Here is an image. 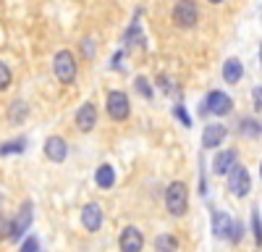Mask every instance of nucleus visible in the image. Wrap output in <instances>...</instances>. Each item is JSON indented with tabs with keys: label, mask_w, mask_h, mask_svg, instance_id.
<instances>
[{
	"label": "nucleus",
	"mask_w": 262,
	"mask_h": 252,
	"mask_svg": "<svg viewBox=\"0 0 262 252\" xmlns=\"http://www.w3.org/2000/svg\"><path fill=\"white\" fill-rule=\"evenodd\" d=\"M165 207L170 216H184L189 207V189L184 181H173L165 189Z\"/></svg>",
	"instance_id": "nucleus-1"
},
{
	"label": "nucleus",
	"mask_w": 262,
	"mask_h": 252,
	"mask_svg": "<svg viewBox=\"0 0 262 252\" xmlns=\"http://www.w3.org/2000/svg\"><path fill=\"white\" fill-rule=\"evenodd\" d=\"M53 69H55V76L63 84H71L76 79V58H74V53L71 50H58L55 60H53Z\"/></svg>",
	"instance_id": "nucleus-2"
},
{
	"label": "nucleus",
	"mask_w": 262,
	"mask_h": 252,
	"mask_svg": "<svg viewBox=\"0 0 262 252\" xmlns=\"http://www.w3.org/2000/svg\"><path fill=\"white\" fill-rule=\"evenodd\" d=\"M226 176H228V189H231V195H236V197H247V195H249V189H252V176H249V171H247L244 165H238V160H236V165L231 168Z\"/></svg>",
	"instance_id": "nucleus-3"
},
{
	"label": "nucleus",
	"mask_w": 262,
	"mask_h": 252,
	"mask_svg": "<svg viewBox=\"0 0 262 252\" xmlns=\"http://www.w3.org/2000/svg\"><path fill=\"white\" fill-rule=\"evenodd\" d=\"M105 108H107V116H111L113 121H126V118H128V113H131V102H128V95H126V92H121V90L107 92Z\"/></svg>",
	"instance_id": "nucleus-4"
},
{
	"label": "nucleus",
	"mask_w": 262,
	"mask_h": 252,
	"mask_svg": "<svg viewBox=\"0 0 262 252\" xmlns=\"http://www.w3.org/2000/svg\"><path fill=\"white\" fill-rule=\"evenodd\" d=\"M196 16H200V11H196L194 0H179L176 8H173V21H176L181 29H191L196 24Z\"/></svg>",
	"instance_id": "nucleus-5"
},
{
	"label": "nucleus",
	"mask_w": 262,
	"mask_h": 252,
	"mask_svg": "<svg viewBox=\"0 0 262 252\" xmlns=\"http://www.w3.org/2000/svg\"><path fill=\"white\" fill-rule=\"evenodd\" d=\"M118 247L123 252H139L144 247V237H142V231L137 226H126L123 228V234L118 237Z\"/></svg>",
	"instance_id": "nucleus-6"
},
{
	"label": "nucleus",
	"mask_w": 262,
	"mask_h": 252,
	"mask_svg": "<svg viewBox=\"0 0 262 252\" xmlns=\"http://www.w3.org/2000/svg\"><path fill=\"white\" fill-rule=\"evenodd\" d=\"M95 123H97V108L92 102H84L81 108L76 111V129L86 134V132L95 129Z\"/></svg>",
	"instance_id": "nucleus-7"
},
{
	"label": "nucleus",
	"mask_w": 262,
	"mask_h": 252,
	"mask_svg": "<svg viewBox=\"0 0 262 252\" xmlns=\"http://www.w3.org/2000/svg\"><path fill=\"white\" fill-rule=\"evenodd\" d=\"M207 111L215 116H228L233 111V102L226 92H210L207 95Z\"/></svg>",
	"instance_id": "nucleus-8"
},
{
	"label": "nucleus",
	"mask_w": 262,
	"mask_h": 252,
	"mask_svg": "<svg viewBox=\"0 0 262 252\" xmlns=\"http://www.w3.org/2000/svg\"><path fill=\"white\" fill-rule=\"evenodd\" d=\"M226 139V126L223 123H207L205 132H202V147L207 150H215L217 144H223Z\"/></svg>",
	"instance_id": "nucleus-9"
},
{
	"label": "nucleus",
	"mask_w": 262,
	"mask_h": 252,
	"mask_svg": "<svg viewBox=\"0 0 262 252\" xmlns=\"http://www.w3.org/2000/svg\"><path fill=\"white\" fill-rule=\"evenodd\" d=\"M45 155H48V160H53V163H63L66 155H69V144H66V139H63V137H48V142H45Z\"/></svg>",
	"instance_id": "nucleus-10"
},
{
	"label": "nucleus",
	"mask_w": 262,
	"mask_h": 252,
	"mask_svg": "<svg viewBox=\"0 0 262 252\" xmlns=\"http://www.w3.org/2000/svg\"><path fill=\"white\" fill-rule=\"evenodd\" d=\"M81 226L86 231H100V226H102V210H100L97 202H90L81 210Z\"/></svg>",
	"instance_id": "nucleus-11"
},
{
	"label": "nucleus",
	"mask_w": 262,
	"mask_h": 252,
	"mask_svg": "<svg viewBox=\"0 0 262 252\" xmlns=\"http://www.w3.org/2000/svg\"><path fill=\"white\" fill-rule=\"evenodd\" d=\"M233 165H236V153H233V150H223V153H217V155H215V160H212V171H215L217 176H226Z\"/></svg>",
	"instance_id": "nucleus-12"
},
{
	"label": "nucleus",
	"mask_w": 262,
	"mask_h": 252,
	"mask_svg": "<svg viewBox=\"0 0 262 252\" xmlns=\"http://www.w3.org/2000/svg\"><path fill=\"white\" fill-rule=\"evenodd\" d=\"M29 223H32V202H24V205H21L18 218L13 221V234H11V239H18V237L29 228Z\"/></svg>",
	"instance_id": "nucleus-13"
},
{
	"label": "nucleus",
	"mask_w": 262,
	"mask_h": 252,
	"mask_svg": "<svg viewBox=\"0 0 262 252\" xmlns=\"http://www.w3.org/2000/svg\"><path fill=\"white\" fill-rule=\"evenodd\" d=\"M242 76H244L242 60H238V58H228V60L223 63V79H226V84H236Z\"/></svg>",
	"instance_id": "nucleus-14"
},
{
	"label": "nucleus",
	"mask_w": 262,
	"mask_h": 252,
	"mask_svg": "<svg viewBox=\"0 0 262 252\" xmlns=\"http://www.w3.org/2000/svg\"><path fill=\"white\" fill-rule=\"evenodd\" d=\"M95 181H97L100 189H111V186L116 184V171H113L107 163H102V165L97 168V174H95Z\"/></svg>",
	"instance_id": "nucleus-15"
},
{
	"label": "nucleus",
	"mask_w": 262,
	"mask_h": 252,
	"mask_svg": "<svg viewBox=\"0 0 262 252\" xmlns=\"http://www.w3.org/2000/svg\"><path fill=\"white\" fill-rule=\"evenodd\" d=\"M228 226H231V218H228L226 213H217V216L212 218V231H215V237L226 239V234H228Z\"/></svg>",
	"instance_id": "nucleus-16"
},
{
	"label": "nucleus",
	"mask_w": 262,
	"mask_h": 252,
	"mask_svg": "<svg viewBox=\"0 0 262 252\" xmlns=\"http://www.w3.org/2000/svg\"><path fill=\"white\" fill-rule=\"evenodd\" d=\"M27 102H21V100H16L13 105H11V111H8V118L13 121V123H21V121H24L27 118Z\"/></svg>",
	"instance_id": "nucleus-17"
},
{
	"label": "nucleus",
	"mask_w": 262,
	"mask_h": 252,
	"mask_svg": "<svg viewBox=\"0 0 262 252\" xmlns=\"http://www.w3.org/2000/svg\"><path fill=\"white\" fill-rule=\"evenodd\" d=\"M155 247H158V249H176V247H179V239L173 237V234H163V237L155 239Z\"/></svg>",
	"instance_id": "nucleus-18"
},
{
	"label": "nucleus",
	"mask_w": 262,
	"mask_h": 252,
	"mask_svg": "<svg viewBox=\"0 0 262 252\" xmlns=\"http://www.w3.org/2000/svg\"><path fill=\"white\" fill-rule=\"evenodd\" d=\"M11 234H13V221L0 216V239H11Z\"/></svg>",
	"instance_id": "nucleus-19"
},
{
	"label": "nucleus",
	"mask_w": 262,
	"mask_h": 252,
	"mask_svg": "<svg viewBox=\"0 0 262 252\" xmlns=\"http://www.w3.org/2000/svg\"><path fill=\"white\" fill-rule=\"evenodd\" d=\"M11 87V69L6 66L3 60H0V92Z\"/></svg>",
	"instance_id": "nucleus-20"
},
{
	"label": "nucleus",
	"mask_w": 262,
	"mask_h": 252,
	"mask_svg": "<svg viewBox=\"0 0 262 252\" xmlns=\"http://www.w3.org/2000/svg\"><path fill=\"white\" fill-rule=\"evenodd\" d=\"M252 234H254V239H257V244L262 242V231H259V210H254L252 213Z\"/></svg>",
	"instance_id": "nucleus-21"
},
{
	"label": "nucleus",
	"mask_w": 262,
	"mask_h": 252,
	"mask_svg": "<svg viewBox=\"0 0 262 252\" xmlns=\"http://www.w3.org/2000/svg\"><path fill=\"white\" fill-rule=\"evenodd\" d=\"M137 90H139V92H142L144 97H152V90L147 87V79H142V76L137 79Z\"/></svg>",
	"instance_id": "nucleus-22"
},
{
	"label": "nucleus",
	"mask_w": 262,
	"mask_h": 252,
	"mask_svg": "<svg viewBox=\"0 0 262 252\" xmlns=\"http://www.w3.org/2000/svg\"><path fill=\"white\" fill-rule=\"evenodd\" d=\"M244 129L249 134H259V126H254V121H244Z\"/></svg>",
	"instance_id": "nucleus-23"
},
{
	"label": "nucleus",
	"mask_w": 262,
	"mask_h": 252,
	"mask_svg": "<svg viewBox=\"0 0 262 252\" xmlns=\"http://www.w3.org/2000/svg\"><path fill=\"white\" fill-rule=\"evenodd\" d=\"M24 249H37V239H27L24 242Z\"/></svg>",
	"instance_id": "nucleus-24"
},
{
	"label": "nucleus",
	"mask_w": 262,
	"mask_h": 252,
	"mask_svg": "<svg viewBox=\"0 0 262 252\" xmlns=\"http://www.w3.org/2000/svg\"><path fill=\"white\" fill-rule=\"evenodd\" d=\"M210 3H223V0H210Z\"/></svg>",
	"instance_id": "nucleus-25"
}]
</instances>
